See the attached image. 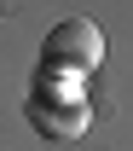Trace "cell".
<instances>
[{
	"label": "cell",
	"mask_w": 133,
	"mask_h": 151,
	"mask_svg": "<svg viewBox=\"0 0 133 151\" xmlns=\"http://www.w3.org/2000/svg\"><path fill=\"white\" fill-rule=\"evenodd\" d=\"M41 58H46L52 76H87V70H98V58H104V29H98L93 18H64V23L46 29Z\"/></svg>",
	"instance_id": "1"
},
{
	"label": "cell",
	"mask_w": 133,
	"mask_h": 151,
	"mask_svg": "<svg viewBox=\"0 0 133 151\" xmlns=\"http://www.w3.org/2000/svg\"><path fill=\"white\" fill-rule=\"evenodd\" d=\"M29 122L46 139H81L87 122H93V105L81 93H64V87H35L29 93Z\"/></svg>",
	"instance_id": "2"
}]
</instances>
